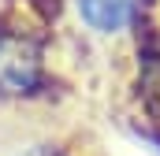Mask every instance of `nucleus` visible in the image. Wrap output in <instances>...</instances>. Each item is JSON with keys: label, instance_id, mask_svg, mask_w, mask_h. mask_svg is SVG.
Instances as JSON below:
<instances>
[{"label": "nucleus", "instance_id": "f257e3e1", "mask_svg": "<svg viewBox=\"0 0 160 156\" xmlns=\"http://www.w3.org/2000/svg\"><path fill=\"white\" fill-rule=\"evenodd\" d=\"M41 48L22 30L0 34V93L4 97H30L41 85Z\"/></svg>", "mask_w": 160, "mask_h": 156}, {"label": "nucleus", "instance_id": "f03ea898", "mask_svg": "<svg viewBox=\"0 0 160 156\" xmlns=\"http://www.w3.org/2000/svg\"><path fill=\"white\" fill-rule=\"evenodd\" d=\"M142 0H75L78 22L97 37H119L138 22Z\"/></svg>", "mask_w": 160, "mask_h": 156}, {"label": "nucleus", "instance_id": "7ed1b4c3", "mask_svg": "<svg viewBox=\"0 0 160 156\" xmlns=\"http://www.w3.org/2000/svg\"><path fill=\"white\" fill-rule=\"evenodd\" d=\"M138 85H142V100L149 108V115L160 119V56H145L138 67Z\"/></svg>", "mask_w": 160, "mask_h": 156}]
</instances>
